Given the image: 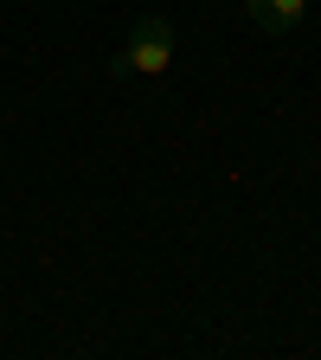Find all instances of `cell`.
<instances>
[{"label": "cell", "instance_id": "2", "mask_svg": "<svg viewBox=\"0 0 321 360\" xmlns=\"http://www.w3.org/2000/svg\"><path fill=\"white\" fill-rule=\"evenodd\" d=\"M302 13H308V0H244V20L257 26V32H296L302 26Z\"/></svg>", "mask_w": 321, "mask_h": 360}, {"label": "cell", "instance_id": "1", "mask_svg": "<svg viewBox=\"0 0 321 360\" xmlns=\"http://www.w3.org/2000/svg\"><path fill=\"white\" fill-rule=\"evenodd\" d=\"M167 65H173V26H167V13H142V20L129 26L122 52H116V77L161 84V77H167Z\"/></svg>", "mask_w": 321, "mask_h": 360}]
</instances>
